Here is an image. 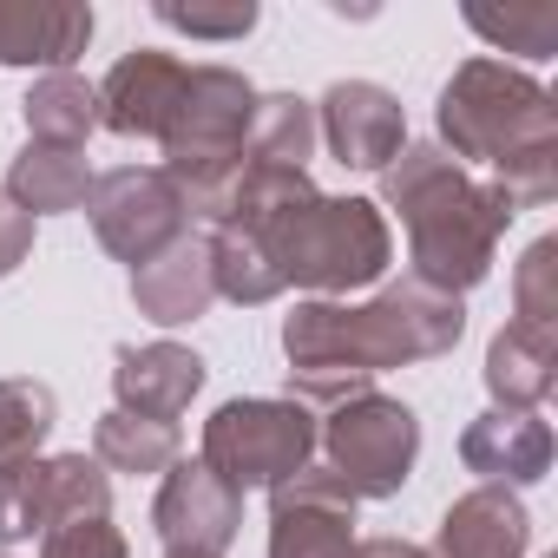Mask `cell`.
<instances>
[{
  "label": "cell",
  "instance_id": "cell-1",
  "mask_svg": "<svg viewBox=\"0 0 558 558\" xmlns=\"http://www.w3.org/2000/svg\"><path fill=\"white\" fill-rule=\"evenodd\" d=\"M466 336V303L447 290H427L414 276L375 290L368 303H296L283 316V355H290V401L342 408L368 395L375 375L434 362Z\"/></svg>",
  "mask_w": 558,
  "mask_h": 558
},
{
  "label": "cell",
  "instance_id": "cell-2",
  "mask_svg": "<svg viewBox=\"0 0 558 558\" xmlns=\"http://www.w3.org/2000/svg\"><path fill=\"white\" fill-rule=\"evenodd\" d=\"M434 119H440V151L453 165L460 158L486 165L493 171L486 184H499L512 210H538L558 197V106L532 73L480 53L453 66Z\"/></svg>",
  "mask_w": 558,
  "mask_h": 558
},
{
  "label": "cell",
  "instance_id": "cell-3",
  "mask_svg": "<svg viewBox=\"0 0 558 558\" xmlns=\"http://www.w3.org/2000/svg\"><path fill=\"white\" fill-rule=\"evenodd\" d=\"M381 197L408 223V263H414L408 276L427 290H447V296H466L486 283L499 236L519 217L499 197V184L473 178L440 145H401V158L381 171Z\"/></svg>",
  "mask_w": 558,
  "mask_h": 558
},
{
  "label": "cell",
  "instance_id": "cell-4",
  "mask_svg": "<svg viewBox=\"0 0 558 558\" xmlns=\"http://www.w3.org/2000/svg\"><path fill=\"white\" fill-rule=\"evenodd\" d=\"M243 230L269 250L283 290L296 283L316 303L381 283L388 263H395V230H388L381 204H368V197H323V191H310L303 204L276 210V217H256Z\"/></svg>",
  "mask_w": 558,
  "mask_h": 558
},
{
  "label": "cell",
  "instance_id": "cell-5",
  "mask_svg": "<svg viewBox=\"0 0 558 558\" xmlns=\"http://www.w3.org/2000/svg\"><path fill=\"white\" fill-rule=\"evenodd\" d=\"M250 112H256V86L236 66H191L184 99L165 125V178L184 191L191 217H223L230 184L243 178V138H250Z\"/></svg>",
  "mask_w": 558,
  "mask_h": 558
},
{
  "label": "cell",
  "instance_id": "cell-6",
  "mask_svg": "<svg viewBox=\"0 0 558 558\" xmlns=\"http://www.w3.org/2000/svg\"><path fill=\"white\" fill-rule=\"evenodd\" d=\"M316 414L303 401H276V395H243V401H223L210 421H204V466L250 493V486H283L296 480L310 460H316Z\"/></svg>",
  "mask_w": 558,
  "mask_h": 558
},
{
  "label": "cell",
  "instance_id": "cell-7",
  "mask_svg": "<svg viewBox=\"0 0 558 558\" xmlns=\"http://www.w3.org/2000/svg\"><path fill=\"white\" fill-rule=\"evenodd\" d=\"M316 447L329 453V473L355 499H395L421 460V421L408 401L368 388V395L329 408V421L316 427Z\"/></svg>",
  "mask_w": 558,
  "mask_h": 558
},
{
  "label": "cell",
  "instance_id": "cell-8",
  "mask_svg": "<svg viewBox=\"0 0 558 558\" xmlns=\"http://www.w3.org/2000/svg\"><path fill=\"white\" fill-rule=\"evenodd\" d=\"M86 210H93L99 243H106L119 263H132V269H145V263L165 256L178 236H191V204H184V191H178L165 171H151V165H119V171L93 178Z\"/></svg>",
  "mask_w": 558,
  "mask_h": 558
},
{
  "label": "cell",
  "instance_id": "cell-9",
  "mask_svg": "<svg viewBox=\"0 0 558 558\" xmlns=\"http://www.w3.org/2000/svg\"><path fill=\"white\" fill-rule=\"evenodd\" d=\"M269 558H355V493L329 466L269 486Z\"/></svg>",
  "mask_w": 558,
  "mask_h": 558
},
{
  "label": "cell",
  "instance_id": "cell-10",
  "mask_svg": "<svg viewBox=\"0 0 558 558\" xmlns=\"http://www.w3.org/2000/svg\"><path fill=\"white\" fill-rule=\"evenodd\" d=\"M151 525L165 538V551H204L223 558V545L243 532V493L223 486L204 460H178L151 499Z\"/></svg>",
  "mask_w": 558,
  "mask_h": 558
},
{
  "label": "cell",
  "instance_id": "cell-11",
  "mask_svg": "<svg viewBox=\"0 0 558 558\" xmlns=\"http://www.w3.org/2000/svg\"><path fill=\"white\" fill-rule=\"evenodd\" d=\"M316 132L329 138L336 165L349 171H388L408 145V112L375 80H336L316 106Z\"/></svg>",
  "mask_w": 558,
  "mask_h": 558
},
{
  "label": "cell",
  "instance_id": "cell-12",
  "mask_svg": "<svg viewBox=\"0 0 558 558\" xmlns=\"http://www.w3.org/2000/svg\"><path fill=\"white\" fill-rule=\"evenodd\" d=\"M184 80H191V66L158 53V47H138V53L112 60V73L93 86L99 93V125L119 132V138H165V125L184 99Z\"/></svg>",
  "mask_w": 558,
  "mask_h": 558
},
{
  "label": "cell",
  "instance_id": "cell-13",
  "mask_svg": "<svg viewBox=\"0 0 558 558\" xmlns=\"http://www.w3.org/2000/svg\"><path fill=\"white\" fill-rule=\"evenodd\" d=\"M204 388V355L184 349V342H145V349H119L112 355V395H119V414H138V421H171L197 401Z\"/></svg>",
  "mask_w": 558,
  "mask_h": 558
},
{
  "label": "cell",
  "instance_id": "cell-14",
  "mask_svg": "<svg viewBox=\"0 0 558 558\" xmlns=\"http://www.w3.org/2000/svg\"><path fill=\"white\" fill-rule=\"evenodd\" d=\"M93 47V8L80 0H0V66L73 73Z\"/></svg>",
  "mask_w": 558,
  "mask_h": 558
},
{
  "label": "cell",
  "instance_id": "cell-15",
  "mask_svg": "<svg viewBox=\"0 0 558 558\" xmlns=\"http://www.w3.org/2000/svg\"><path fill=\"white\" fill-rule=\"evenodd\" d=\"M460 460L486 486H532L551 473V427L525 408H486L480 421H466Z\"/></svg>",
  "mask_w": 558,
  "mask_h": 558
},
{
  "label": "cell",
  "instance_id": "cell-16",
  "mask_svg": "<svg viewBox=\"0 0 558 558\" xmlns=\"http://www.w3.org/2000/svg\"><path fill=\"white\" fill-rule=\"evenodd\" d=\"M532 512L512 486H473L440 512L434 558H525Z\"/></svg>",
  "mask_w": 558,
  "mask_h": 558
},
{
  "label": "cell",
  "instance_id": "cell-17",
  "mask_svg": "<svg viewBox=\"0 0 558 558\" xmlns=\"http://www.w3.org/2000/svg\"><path fill=\"white\" fill-rule=\"evenodd\" d=\"M132 303H138V316L158 323V329H184V323H197V316L217 303L204 236H178L165 256H151L145 269H132Z\"/></svg>",
  "mask_w": 558,
  "mask_h": 558
},
{
  "label": "cell",
  "instance_id": "cell-18",
  "mask_svg": "<svg viewBox=\"0 0 558 558\" xmlns=\"http://www.w3.org/2000/svg\"><path fill=\"white\" fill-rule=\"evenodd\" d=\"M558 381V329H525V323H506L493 342H486V388H493V408H538Z\"/></svg>",
  "mask_w": 558,
  "mask_h": 558
},
{
  "label": "cell",
  "instance_id": "cell-19",
  "mask_svg": "<svg viewBox=\"0 0 558 558\" xmlns=\"http://www.w3.org/2000/svg\"><path fill=\"white\" fill-rule=\"evenodd\" d=\"M8 191L27 217H60V210H80L86 204V191H93V165L73 151V145H34L27 138V151L8 165Z\"/></svg>",
  "mask_w": 558,
  "mask_h": 558
},
{
  "label": "cell",
  "instance_id": "cell-20",
  "mask_svg": "<svg viewBox=\"0 0 558 558\" xmlns=\"http://www.w3.org/2000/svg\"><path fill=\"white\" fill-rule=\"evenodd\" d=\"M323 132H316V106L296 99V93H256V112H250V138H243V158L250 165H276V171H310Z\"/></svg>",
  "mask_w": 558,
  "mask_h": 558
},
{
  "label": "cell",
  "instance_id": "cell-21",
  "mask_svg": "<svg viewBox=\"0 0 558 558\" xmlns=\"http://www.w3.org/2000/svg\"><path fill=\"white\" fill-rule=\"evenodd\" d=\"M21 119H27L34 145H73L80 151L99 132V93L80 73H40L34 93L21 99Z\"/></svg>",
  "mask_w": 558,
  "mask_h": 558
},
{
  "label": "cell",
  "instance_id": "cell-22",
  "mask_svg": "<svg viewBox=\"0 0 558 558\" xmlns=\"http://www.w3.org/2000/svg\"><path fill=\"white\" fill-rule=\"evenodd\" d=\"M204 250H210V283H217L223 303H236V310H263V303L283 296V276H276L269 250H263L243 223H217V236H210Z\"/></svg>",
  "mask_w": 558,
  "mask_h": 558
},
{
  "label": "cell",
  "instance_id": "cell-23",
  "mask_svg": "<svg viewBox=\"0 0 558 558\" xmlns=\"http://www.w3.org/2000/svg\"><path fill=\"white\" fill-rule=\"evenodd\" d=\"M93 460L106 473H171L178 466V427L171 421H138V414H99L93 427Z\"/></svg>",
  "mask_w": 558,
  "mask_h": 558
},
{
  "label": "cell",
  "instance_id": "cell-24",
  "mask_svg": "<svg viewBox=\"0 0 558 558\" xmlns=\"http://www.w3.org/2000/svg\"><path fill=\"white\" fill-rule=\"evenodd\" d=\"M53 427H60V401L47 381H0V466L40 460Z\"/></svg>",
  "mask_w": 558,
  "mask_h": 558
},
{
  "label": "cell",
  "instance_id": "cell-25",
  "mask_svg": "<svg viewBox=\"0 0 558 558\" xmlns=\"http://www.w3.org/2000/svg\"><path fill=\"white\" fill-rule=\"evenodd\" d=\"M466 27L480 40H493L499 53H525V60H551L558 53V8L551 0H519V8H466Z\"/></svg>",
  "mask_w": 558,
  "mask_h": 558
},
{
  "label": "cell",
  "instance_id": "cell-26",
  "mask_svg": "<svg viewBox=\"0 0 558 558\" xmlns=\"http://www.w3.org/2000/svg\"><path fill=\"white\" fill-rule=\"evenodd\" d=\"M512 323L525 329H558V236H538L519 269H512Z\"/></svg>",
  "mask_w": 558,
  "mask_h": 558
},
{
  "label": "cell",
  "instance_id": "cell-27",
  "mask_svg": "<svg viewBox=\"0 0 558 558\" xmlns=\"http://www.w3.org/2000/svg\"><path fill=\"white\" fill-rule=\"evenodd\" d=\"M40 473H47V460L0 466V545L47 538V493H40Z\"/></svg>",
  "mask_w": 558,
  "mask_h": 558
},
{
  "label": "cell",
  "instance_id": "cell-28",
  "mask_svg": "<svg viewBox=\"0 0 558 558\" xmlns=\"http://www.w3.org/2000/svg\"><path fill=\"white\" fill-rule=\"evenodd\" d=\"M151 14L191 40H243L256 27V0H158Z\"/></svg>",
  "mask_w": 558,
  "mask_h": 558
},
{
  "label": "cell",
  "instance_id": "cell-29",
  "mask_svg": "<svg viewBox=\"0 0 558 558\" xmlns=\"http://www.w3.org/2000/svg\"><path fill=\"white\" fill-rule=\"evenodd\" d=\"M40 558H125V532L112 519H73L40 538Z\"/></svg>",
  "mask_w": 558,
  "mask_h": 558
},
{
  "label": "cell",
  "instance_id": "cell-30",
  "mask_svg": "<svg viewBox=\"0 0 558 558\" xmlns=\"http://www.w3.org/2000/svg\"><path fill=\"white\" fill-rule=\"evenodd\" d=\"M27 256H34V217L0 191V276H14Z\"/></svg>",
  "mask_w": 558,
  "mask_h": 558
},
{
  "label": "cell",
  "instance_id": "cell-31",
  "mask_svg": "<svg viewBox=\"0 0 558 558\" xmlns=\"http://www.w3.org/2000/svg\"><path fill=\"white\" fill-rule=\"evenodd\" d=\"M355 558H434L414 538H355Z\"/></svg>",
  "mask_w": 558,
  "mask_h": 558
},
{
  "label": "cell",
  "instance_id": "cell-32",
  "mask_svg": "<svg viewBox=\"0 0 558 558\" xmlns=\"http://www.w3.org/2000/svg\"><path fill=\"white\" fill-rule=\"evenodd\" d=\"M165 558H204V551H165Z\"/></svg>",
  "mask_w": 558,
  "mask_h": 558
},
{
  "label": "cell",
  "instance_id": "cell-33",
  "mask_svg": "<svg viewBox=\"0 0 558 558\" xmlns=\"http://www.w3.org/2000/svg\"><path fill=\"white\" fill-rule=\"evenodd\" d=\"M0 558H14V551H0Z\"/></svg>",
  "mask_w": 558,
  "mask_h": 558
}]
</instances>
